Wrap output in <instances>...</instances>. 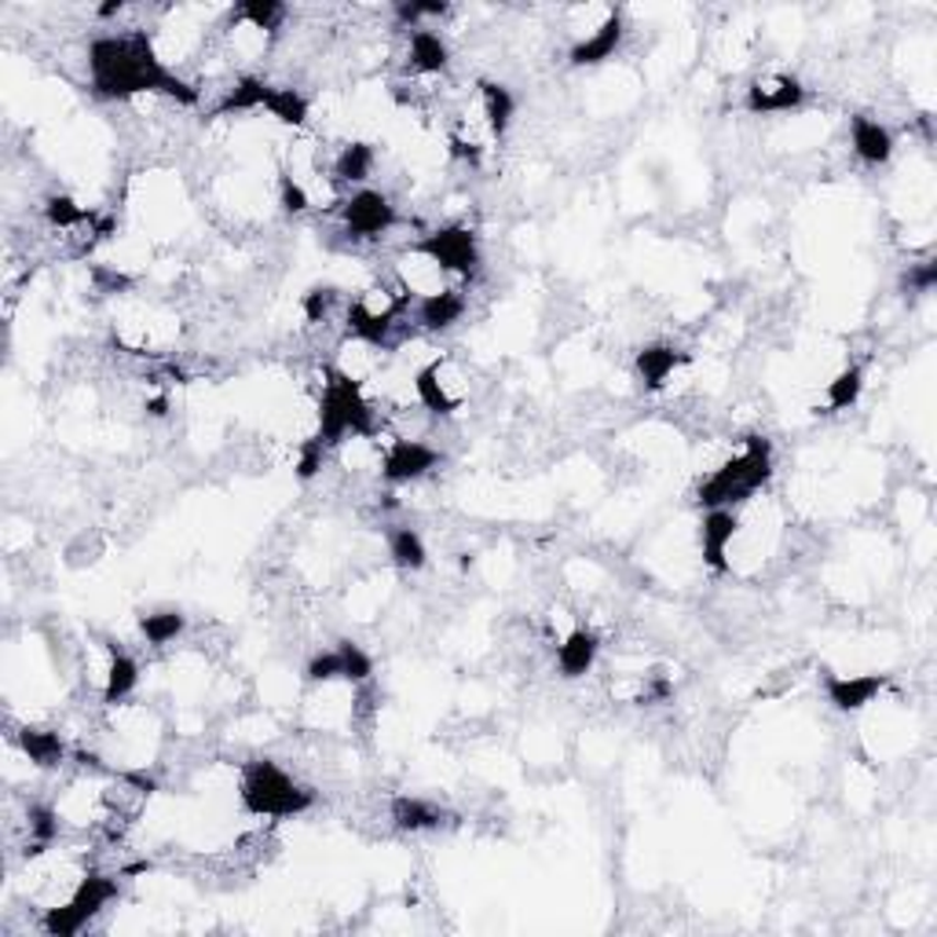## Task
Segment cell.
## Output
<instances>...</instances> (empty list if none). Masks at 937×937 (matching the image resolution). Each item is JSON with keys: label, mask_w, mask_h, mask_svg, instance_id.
<instances>
[{"label": "cell", "mask_w": 937, "mask_h": 937, "mask_svg": "<svg viewBox=\"0 0 937 937\" xmlns=\"http://www.w3.org/2000/svg\"><path fill=\"white\" fill-rule=\"evenodd\" d=\"M89 81L100 100H133V95L158 92L183 106H194L202 92L177 78L166 63L158 59L155 41L147 30H128V34H103L89 45Z\"/></svg>", "instance_id": "obj_1"}, {"label": "cell", "mask_w": 937, "mask_h": 937, "mask_svg": "<svg viewBox=\"0 0 937 937\" xmlns=\"http://www.w3.org/2000/svg\"><path fill=\"white\" fill-rule=\"evenodd\" d=\"M377 432V410L363 396V381L345 374L341 366H326V388L319 399V440L326 447L345 443L348 436L355 440H374Z\"/></svg>", "instance_id": "obj_2"}, {"label": "cell", "mask_w": 937, "mask_h": 937, "mask_svg": "<svg viewBox=\"0 0 937 937\" xmlns=\"http://www.w3.org/2000/svg\"><path fill=\"white\" fill-rule=\"evenodd\" d=\"M238 799H242L246 813L268 816V821H286V816H301L304 810H312L315 794L312 788L293 780L279 761L253 758V761H246V769H242Z\"/></svg>", "instance_id": "obj_3"}, {"label": "cell", "mask_w": 937, "mask_h": 937, "mask_svg": "<svg viewBox=\"0 0 937 937\" xmlns=\"http://www.w3.org/2000/svg\"><path fill=\"white\" fill-rule=\"evenodd\" d=\"M772 476V443L766 436H750L747 447L725 465H718L700 484V506L707 509H733L761 492Z\"/></svg>", "instance_id": "obj_4"}, {"label": "cell", "mask_w": 937, "mask_h": 937, "mask_svg": "<svg viewBox=\"0 0 937 937\" xmlns=\"http://www.w3.org/2000/svg\"><path fill=\"white\" fill-rule=\"evenodd\" d=\"M117 898V879L114 876H100V871H89V876L78 879V887L63 904L45 912V930L52 937H70L89 926L92 915H100L106 904Z\"/></svg>", "instance_id": "obj_5"}, {"label": "cell", "mask_w": 937, "mask_h": 937, "mask_svg": "<svg viewBox=\"0 0 937 937\" xmlns=\"http://www.w3.org/2000/svg\"><path fill=\"white\" fill-rule=\"evenodd\" d=\"M418 253L429 257L440 271H454V275H465V279H468V271H476V264H481L476 235L462 224L440 227V232L425 235L418 242Z\"/></svg>", "instance_id": "obj_6"}, {"label": "cell", "mask_w": 937, "mask_h": 937, "mask_svg": "<svg viewBox=\"0 0 937 937\" xmlns=\"http://www.w3.org/2000/svg\"><path fill=\"white\" fill-rule=\"evenodd\" d=\"M341 221L352 238H381L396 227V205L381 191H355L341 205Z\"/></svg>", "instance_id": "obj_7"}, {"label": "cell", "mask_w": 937, "mask_h": 937, "mask_svg": "<svg viewBox=\"0 0 937 937\" xmlns=\"http://www.w3.org/2000/svg\"><path fill=\"white\" fill-rule=\"evenodd\" d=\"M436 465H440V454H436L429 443L399 436V440L388 443L385 458H381V476H385L388 484H410V481H421L425 473H432Z\"/></svg>", "instance_id": "obj_8"}, {"label": "cell", "mask_w": 937, "mask_h": 937, "mask_svg": "<svg viewBox=\"0 0 937 937\" xmlns=\"http://www.w3.org/2000/svg\"><path fill=\"white\" fill-rule=\"evenodd\" d=\"M744 103L750 114H788V111H799L805 103V89L799 78L772 74V78H758L750 84Z\"/></svg>", "instance_id": "obj_9"}, {"label": "cell", "mask_w": 937, "mask_h": 937, "mask_svg": "<svg viewBox=\"0 0 937 937\" xmlns=\"http://www.w3.org/2000/svg\"><path fill=\"white\" fill-rule=\"evenodd\" d=\"M736 528H740V517L733 509H707L703 528H700V550H703V564L711 572H729L725 550H729V542L736 539Z\"/></svg>", "instance_id": "obj_10"}, {"label": "cell", "mask_w": 937, "mask_h": 937, "mask_svg": "<svg viewBox=\"0 0 937 937\" xmlns=\"http://www.w3.org/2000/svg\"><path fill=\"white\" fill-rule=\"evenodd\" d=\"M619 41H623V15L608 12L605 23L597 26L590 37L575 41L572 52H568V63H572V67H597V63H605V59L616 56Z\"/></svg>", "instance_id": "obj_11"}, {"label": "cell", "mask_w": 937, "mask_h": 937, "mask_svg": "<svg viewBox=\"0 0 937 937\" xmlns=\"http://www.w3.org/2000/svg\"><path fill=\"white\" fill-rule=\"evenodd\" d=\"M882 689H887L882 674H849V678H838L835 674V678H827V700H832L835 711H860Z\"/></svg>", "instance_id": "obj_12"}, {"label": "cell", "mask_w": 937, "mask_h": 937, "mask_svg": "<svg viewBox=\"0 0 937 937\" xmlns=\"http://www.w3.org/2000/svg\"><path fill=\"white\" fill-rule=\"evenodd\" d=\"M849 144H854V155L865 161V166H887L893 158L890 128L876 122V117H854V122H849Z\"/></svg>", "instance_id": "obj_13"}, {"label": "cell", "mask_w": 937, "mask_h": 937, "mask_svg": "<svg viewBox=\"0 0 937 937\" xmlns=\"http://www.w3.org/2000/svg\"><path fill=\"white\" fill-rule=\"evenodd\" d=\"M465 315V293L462 290H436L418 297V308H414V319H418L421 330H447Z\"/></svg>", "instance_id": "obj_14"}, {"label": "cell", "mask_w": 937, "mask_h": 937, "mask_svg": "<svg viewBox=\"0 0 937 937\" xmlns=\"http://www.w3.org/2000/svg\"><path fill=\"white\" fill-rule=\"evenodd\" d=\"M443 366L447 359H429L418 374H414V396L429 414H454L458 410V396L447 392V381H443Z\"/></svg>", "instance_id": "obj_15"}, {"label": "cell", "mask_w": 937, "mask_h": 937, "mask_svg": "<svg viewBox=\"0 0 937 937\" xmlns=\"http://www.w3.org/2000/svg\"><path fill=\"white\" fill-rule=\"evenodd\" d=\"M597 652H601V641L590 630H575L557 645V667L564 678H583V674L594 670Z\"/></svg>", "instance_id": "obj_16"}, {"label": "cell", "mask_w": 937, "mask_h": 937, "mask_svg": "<svg viewBox=\"0 0 937 937\" xmlns=\"http://www.w3.org/2000/svg\"><path fill=\"white\" fill-rule=\"evenodd\" d=\"M139 685V663L122 648H111V663H106V681H103V703L117 707L122 700L136 692Z\"/></svg>", "instance_id": "obj_17"}, {"label": "cell", "mask_w": 937, "mask_h": 937, "mask_svg": "<svg viewBox=\"0 0 937 937\" xmlns=\"http://www.w3.org/2000/svg\"><path fill=\"white\" fill-rule=\"evenodd\" d=\"M447 59H451V52H447V41L436 34V30L429 26L410 30V70L414 74H440L447 70Z\"/></svg>", "instance_id": "obj_18"}, {"label": "cell", "mask_w": 937, "mask_h": 937, "mask_svg": "<svg viewBox=\"0 0 937 937\" xmlns=\"http://www.w3.org/2000/svg\"><path fill=\"white\" fill-rule=\"evenodd\" d=\"M19 747H23V755L41 769H52L67 758V744H63V736L52 733V729H30V725L19 729Z\"/></svg>", "instance_id": "obj_19"}, {"label": "cell", "mask_w": 937, "mask_h": 937, "mask_svg": "<svg viewBox=\"0 0 937 937\" xmlns=\"http://www.w3.org/2000/svg\"><path fill=\"white\" fill-rule=\"evenodd\" d=\"M268 92L271 84L260 81V78H238L232 89L224 92V100L216 103L213 117H227V114H249V111H260L268 103Z\"/></svg>", "instance_id": "obj_20"}, {"label": "cell", "mask_w": 937, "mask_h": 937, "mask_svg": "<svg viewBox=\"0 0 937 937\" xmlns=\"http://www.w3.org/2000/svg\"><path fill=\"white\" fill-rule=\"evenodd\" d=\"M481 103H484V117H487L492 136L503 139L509 122H513V114H517L513 92H509L506 84H498V81H481Z\"/></svg>", "instance_id": "obj_21"}, {"label": "cell", "mask_w": 937, "mask_h": 937, "mask_svg": "<svg viewBox=\"0 0 937 937\" xmlns=\"http://www.w3.org/2000/svg\"><path fill=\"white\" fill-rule=\"evenodd\" d=\"M681 363V352L670 345H648L637 352V374L648 388H663L667 377L674 374V366Z\"/></svg>", "instance_id": "obj_22"}, {"label": "cell", "mask_w": 937, "mask_h": 937, "mask_svg": "<svg viewBox=\"0 0 937 937\" xmlns=\"http://www.w3.org/2000/svg\"><path fill=\"white\" fill-rule=\"evenodd\" d=\"M388 557L403 572H421L425 564H429V550H425V542L414 528H392L388 531Z\"/></svg>", "instance_id": "obj_23"}, {"label": "cell", "mask_w": 937, "mask_h": 937, "mask_svg": "<svg viewBox=\"0 0 937 937\" xmlns=\"http://www.w3.org/2000/svg\"><path fill=\"white\" fill-rule=\"evenodd\" d=\"M443 813L436 810L432 802L425 799H396L392 802V824L399 827V832H429V827H440Z\"/></svg>", "instance_id": "obj_24"}, {"label": "cell", "mask_w": 937, "mask_h": 937, "mask_svg": "<svg viewBox=\"0 0 937 937\" xmlns=\"http://www.w3.org/2000/svg\"><path fill=\"white\" fill-rule=\"evenodd\" d=\"M264 111L271 117H279L282 125H293V128H301L304 122H308V100H304V95L293 89V84H282V89H279V84H271Z\"/></svg>", "instance_id": "obj_25"}, {"label": "cell", "mask_w": 937, "mask_h": 937, "mask_svg": "<svg viewBox=\"0 0 937 937\" xmlns=\"http://www.w3.org/2000/svg\"><path fill=\"white\" fill-rule=\"evenodd\" d=\"M235 23H242L249 30H264V34H275V30L282 26V19H286V4H279V0H246V4H238L232 12Z\"/></svg>", "instance_id": "obj_26"}, {"label": "cell", "mask_w": 937, "mask_h": 937, "mask_svg": "<svg viewBox=\"0 0 937 937\" xmlns=\"http://www.w3.org/2000/svg\"><path fill=\"white\" fill-rule=\"evenodd\" d=\"M374 169V147L370 144H348L334 158V180L337 183H363Z\"/></svg>", "instance_id": "obj_27"}, {"label": "cell", "mask_w": 937, "mask_h": 937, "mask_svg": "<svg viewBox=\"0 0 937 937\" xmlns=\"http://www.w3.org/2000/svg\"><path fill=\"white\" fill-rule=\"evenodd\" d=\"M183 626H188V619H183V612H177V608L150 612L139 619V630H144V637L150 645H169V641H177L183 634Z\"/></svg>", "instance_id": "obj_28"}, {"label": "cell", "mask_w": 937, "mask_h": 937, "mask_svg": "<svg viewBox=\"0 0 937 937\" xmlns=\"http://www.w3.org/2000/svg\"><path fill=\"white\" fill-rule=\"evenodd\" d=\"M860 388H865V374H860V366H846L835 381H827V407L849 410L860 399Z\"/></svg>", "instance_id": "obj_29"}, {"label": "cell", "mask_w": 937, "mask_h": 937, "mask_svg": "<svg viewBox=\"0 0 937 937\" xmlns=\"http://www.w3.org/2000/svg\"><path fill=\"white\" fill-rule=\"evenodd\" d=\"M45 216H48V224H52V227H59V232H70V227H78V224H89V221H92V213H89V210H81L78 202L67 199V194H56V199H48Z\"/></svg>", "instance_id": "obj_30"}, {"label": "cell", "mask_w": 937, "mask_h": 937, "mask_svg": "<svg viewBox=\"0 0 937 937\" xmlns=\"http://www.w3.org/2000/svg\"><path fill=\"white\" fill-rule=\"evenodd\" d=\"M337 652H341V663H345L341 681H352V685L370 681V674H374V659H370L363 648L352 645V641H341V645H337Z\"/></svg>", "instance_id": "obj_31"}, {"label": "cell", "mask_w": 937, "mask_h": 937, "mask_svg": "<svg viewBox=\"0 0 937 937\" xmlns=\"http://www.w3.org/2000/svg\"><path fill=\"white\" fill-rule=\"evenodd\" d=\"M345 674V663H341V652L330 648V652H315V656L308 659V667H304V678H308L312 685H326V681H337Z\"/></svg>", "instance_id": "obj_32"}, {"label": "cell", "mask_w": 937, "mask_h": 937, "mask_svg": "<svg viewBox=\"0 0 937 937\" xmlns=\"http://www.w3.org/2000/svg\"><path fill=\"white\" fill-rule=\"evenodd\" d=\"M279 202H282V210L293 213V216L312 210V194H308V188H304L297 177H282L279 180Z\"/></svg>", "instance_id": "obj_33"}, {"label": "cell", "mask_w": 937, "mask_h": 937, "mask_svg": "<svg viewBox=\"0 0 937 937\" xmlns=\"http://www.w3.org/2000/svg\"><path fill=\"white\" fill-rule=\"evenodd\" d=\"M326 451H330V447H326L319 436H312V440L301 443V458H297V476H301V481H312V476H319Z\"/></svg>", "instance_id": "obj_34"}, {"label": "cell", "mask_w": 937, "mask_h": 937, "mask_svg": "<svg viewBox=\"0 0 937 937\" xmlns=\"http://www.w3.org/2000/svg\"><path fill=\"white\" fill-rule=\"evenodd\" d=\"M337 301V290L334 286H315L304 293V315H308V323H323L326 315H330Z\"/></svg>", "instance_id": "obj_35"}, {"label": "cell", "mask_w": 937, "mask_h": 937, "mask_svg": "<svg viewBox=\"0 0 937 937\" xmlns=\"http://www.w3.org/2000/svg\"><path fill=\"white\" fill-rule=\"evenodd\" d=\"M937 282V264L934 260H923V264H912L908 275H904V286L919 290V293H930Z\"/></svg>", "instance_id": "obj_36"}, {"label": "cell", "mask_w": 937, "mask_h": 937, "mask_svg": "<svg viewBox=\"0 0 937 937\" xmlns=\"http://www.w3.org/2000/svg\"><path fill=\"white\" fill-rule=\"evenodd\" d=\"M451 158H458V161H468V166H481L484 150H481V144H476V139H465V136H451Z\"/></svg>", "instance_id": "obj_37"}, {"label": "cell", "mask_w": 937, "mask_h": 937, "mask_svg": "<svg viewBox=\"0 0 937 937\" xmlns=\"http://www.w3.org/2000/svg\"><path fill=\"white\" fill-rule=\"evenodd\" d=\"M147 414H150V418H166V414H169V396L147 399Z\"/></svg>", "instance_id": "obj_38"}]
</instances>
